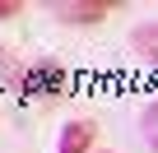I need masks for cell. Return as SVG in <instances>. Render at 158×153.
Masks as SVG:
<instances>
[{
    "label": "cell",
    "mask_w": 158,
    "mask_h": 153,
    "mask_svg": "<svg viewBox=\"0 0 158 153\" xmlns=\"http://www.w3.org/2000/svg\"><path fill=\"white\" fill-rule=\"evenodd\" d=\"M116 5H121V0H56V5H51V19H60V23H70V28H93V23H102Z\"/></svg>",
    "instance_id": "7a4b0ae2"
},
{
    "label": "cell",
    "mask_w": 158,
    "mask_h": 153,
    "mask_svg": "<svg viewBox=\"0 0 158 153\" xmlns=\"http://www.w3.org/2000/svg\"><path fill=\"white\" fill-rule=\"evenodd\" d=\"M98 121L93 116H74L60 125V139H56V153H98Z\"/></svg>",
    "instance_id": "3957f363"
},
{
    "label": "cell",
    "mask_w": 158,
    "mask_h": 153,
    "mask_svg": "<svg viewBox=\"0 0 158 153\" xmlns=\"http://www.w3.org/2000/svg\"><path fill=\"white\" fill-rule=\"evenodd\" d=\"M130 51H135L149 70H158V19H149V23H139V28L130 33Z\"/></svg>",
    "instance_id": "277c9868"
},
{
    "label": "cell",
    "mask_w": 158,
    "mask_h": 153,
    "mask_svg": "<svg viewBox=\"0 0 158 153\" xmlns=\"http://www.w3.org/2000/svg\"><path fill=\"white\" fill-rule=\"evenodd\" d=\"M98 153H112V148H98Z\"/></svg>",
    "instance_id": "52a82bcc"
},
{
    "label": "cell",
    "mask_w": 158,
    "mask_h": 153,
    "mask_svg": "<svg viewBox=\"0 0 158 153\" xmlns=\"http://www.w3.org/2000/svg\"><path fill=\"white\" fill-rule=\"evenodd\" d=\"M65 88H70V74L60 65H47V60H37L19 74V93H28V98H60Z\"/></svg>",
    "instance_id": "6da1fadb"
},
{
    "label": "cell",
    "mask_w": 158,
    "mask_h": 153,
    "mask_svg": "<svg viewBox=\"0 0 158 153\" xmlns=\"http://www.w3.org/2000/svg\"><path fill=\"white\" fill-rule=\"evenodd\" d=\"M23 14V0H0V23L5 19H19Z\"/></svg>",
    "instance_id": "8992f818"
},
{
    "label": "cell",
    "mask_w": 158,
    "mask_h": 153,
    "mask_svg": "<svg viewBox=\"0 0 158 153\" xmlns=\"http://www.w3.org/2000/svg\"><path fill=\"white\" fill-rule=\"evenodd\" d=\"M139 135H144V144L158 153V98L144 102V111H139Z\"/></svg>",
    "instance_id": "5b68a950"
}]
</instances>
